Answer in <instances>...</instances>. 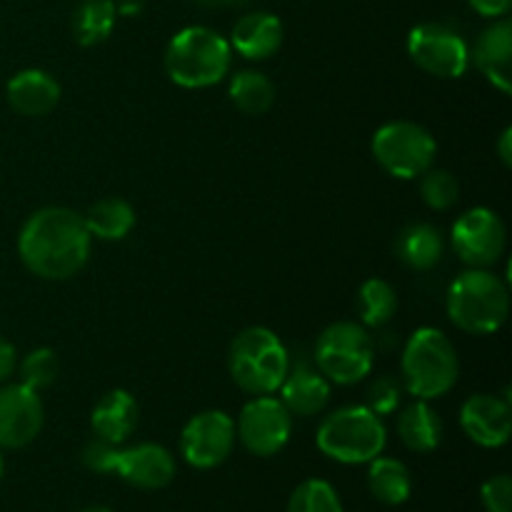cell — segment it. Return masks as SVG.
Wrapping results in <instances>:
<instances>
[{
  "label": "cell",
  "instance_id": "cell-1",
  "mask_svg": "<svg viewBox=\"0 0 512 512\" xmlns=\"http://www.w3.org/2000/svg\"><path fill=\"white\" fill-rule=\"evenodd\" d=\"M90 238L83 215L63 205H48L30 215L18 233V255L25 268L43 280H68L90 260Z\"/></svg>",
  "mask_w": 512,
  "mask_h": 512
},
{
  "label": "cell",
  "instance_id": "cell-2",
  "mask_svg": "<svg viewBox=\"0 0 512 512\" xmlns=\"http://www.w3.org/2000/svg\"><path fill=\"white\" fill-rule=\"evenodd\" d=\"M450 323L470 335H493L510 315V288L490 268H468L445 295Z\"/></svg>",
  "mask_w": 512,
  "mask_h": 512
},
{
  "label": "cell",
  "instance_id": "cell-3",
  "mask_svg": "<svg viewBox=\"0 0 512 512\" xmlns=\"http://www.w3.org/2000/svg\"><path fill=\"white\" fill-rule=\"evenodd\" d=\"M163 63L175 85L203 90L223 83L233 63V48L218 30L208 25H188L170 38Z\"/></svg>",
  "mask_w": 512,
  "mask_h": 512
},
{
  "label": "cell",
  "instance_id": "cell-4",
  "mask_svg": "<svg viewBox=\"0 0 512 512\" xmlns=\"http://www.w3.org/2000/svg\"><path fill=\"white\" fill-rule=\"evenodd\" d=\"M460 360L453 340L438 328H418L400 358V383L413 398L438 400L455 388Z\"/></svg>",
  "mask_w": 512,
  "mask_h": 512
},
{
  "label": "cell",
  "instance_id": "cell-5",
  "mask_svg": "<svg viewBox=\"0 0 512 512\" xmlns=\"http://www.w3.org/2000/svg\"><path fill=\"white\" fill-rule=\"evenodd\" d=\"M290 368V353L280 335L265 325L240 330L228 350L233 383L248 395H273Z\"/></svg>",
  "mask_w": 512,
  "mask_h": 512
},
{
  "label": "cell",
  "instance_id": "cell-6",
  "mask_svg": "<svg viewBox=\"0 0 512 512\" xmlns=\"http://www.w3.org/2000/svg\"><path fill=\"white\" fill-rule=\"evenodd\" d=\"M315 445L335 463L365 465L383 455L388 445V428L368 405H345L325 415L318 425Z\"/></svg>",
  "mask_w": 512,
  "mask_h": 512
},
{
  "label": "cell",
  "instance_id": "cell-7",
  "mask_svg": "<svg viewBox=\"0 0 512 512\" xmlns=\"http://www.w3.org/2000/svg\"><path fill=\"white\" fill-rule=\"evenodd\" d=\"M375 345L368 328L353 320H338L318 335L313 365L330 385H355L373 370Z\"/></svg>",
  "mask_w": 512,
  "mask_h": 512
},
{
  "label": "cell",
  "instance_id": "cell-8",
  "mask_svg": "<svg viewBox=\"0 0 512 512\" xmlns=\"http://www.w3.org/2000/svg\"><path fill=\"white\" fill-rule=\"evenodd\" d=\"M373 158L390 178L415 180L433 168L438 143L425 125L413 120H390L373 135Z\"/></svg>",
  "mask_w": 512,
  "mask_h": 512
},
{
  "label": "cell",
  "instance_id": "cell-9",
  "mask_svg": "<svg viewBox=\"0 0 512 512\" xmlns=\"http://www.w3.org/2000/svg\"><path fill=\"white\" fill-rule=\"evenodd\" d=\"M408 55L420 70L445 80H458L470 68V45L453 25L420 23L408 33Z\"/></svg>",
  "mask_w": 512,
  "mask_h": 512
},
{
  "label": "cell",
  "instance_id": "cell-10",
  "mask_svg": "<svg viewBox=\"0 0 512 512\" xmlns=\"http://www.w3.org/2000/svg\"><path fill=\"white\" fill-rule=\"evenodd\" d=\"M450 243L468 268H493L508 248V228L495 210L478 205L455 220Z\"/></svg>",
  "mask_w": 512,
  "mask_h": 512
},
{
  "label": "cell",
  "instance_id": "cell-11",
  "mask_svg": "<svg viewBox=\"0 0 512 512\" xmlns=\"http://www.w3.org/2000/svg\"><path fill=\"white\" fill-rule=\"evenodd\" d=\"M235 435L248 453L258 458H273L293 435V415L280 403V398L253 395V400L243 405L235 420Z\"/></svg>",
  "mask_w": 512,
  "mask_h": 512
},
{
  "label": "cell",
  "instance_id": "cell-12",
  "mask_svg": "<svg viewBox=\"0 0 512 512\" xmlns=\"http://www.w3.org/2000/svg\"><path fill=\"white\" fill-rule=\"evenodd\" d=\"M235 443V420L225 410H203L185 423L180 433V455L193 468L213 470L233 455Z\"/></svg>",
  "mask_w": 512,
  "mask_h": 512
},
{
  "label": "cell",
  "instance_id": "cell-13",
  "mask_svg": "<svg viewBox=\"0 0 512 512\" xmlns=\"http://www.w3.org/2000/svg\"><path fill=\"white\" fill-rule=\"evenodd\" d=\"M45 423L38 390L23 383L0 388V450H20L33 443Z\"/></svg>",
  "mask_w": 512,
  "mask_h": 512
},
{
  "label": "cell",
  "instance_id": "cell-14",
  "mask_svg": "<svg viewBox=\"0 0 512 512\" xmlns=\"http://www.w3.org/2000/svg\"><path fill=\"white\" fill-rule=\"evenodd\" d=\"M460 428L480 448H503L512 433V408L508 398L478 393L460 408Z\"/></svg>",
  "mask_w": 512,
  "mask_h": 512
},
{
  "label": "cell",
  "instance_id": "cell-15",
  "mask_svg": "<svg viewBox=\"0 0 512 512\" xmlns=\"http://www.w3.org/2000/svg\"><path fill=\"white\" fill-rule=\"evenodd\" d=\"M173 453L158 443H138L120 448L115 458V475L138 490H160L175 478Z\"/></svg>",
  "mask_w": 512,
  "mask_h": 512
},
{
  "label": "cell",
  "instance_id": "cell-16",
  "mask_svg": "<svg viewBox=\"0 0 512 512\" xmlns=\"http://www.w3.org/2000/svg\"><path fill=\"white\" fill-rule=\"evenodd\" d=\"M470 63L480 70L485 80L500 93L512 90V23L493 20L483 33L475 38L470 50Z\"/></svg>",
  "mask_w": 512,
  "mask_h": 512
},
{
  "label": "cell",
  "instance_id": "cell-17",
  "mask_svg": "<svg viewBox=\"0 0 512 512\" xmlns=\"http://www.w3.org/2000/svg\"><path fill=\"white\" fill-rule=\"evenodd\" d=\"M285 28L283 20L265 10H253L235 20L233 33H230V48L245 60H268L283 48Z\"/></svg>",
  "mask_w": 512,
  "mask_h": 512
},
{
  "label": "cell",
  "instance_id": "cell-18",
  "mask_svg": "<svg viewBox=\"0 0 512 512\" xmlns=\"http://www.w3.org/2000/svg\"><path fill=\"white\" fill-rule=\"evenodd\" d=\"M280 403L290 415L313 418L320 415L330 403V380L310 363H290L288 375L280 385Z\"/></svg>",
  "mask_w": 512,
  "mask_h": 512
},
{
  "label": "cell",
  "instance_id": "cell-19",
  "mask_svg": "<svg viewBox=\"0 0 512 512\" xmlns=\"http://www.w3.org/2000/svg\"><path fill=\"white\" fill-rule=\"evenodd\" d=\"M60 83L43 68H25L5 85L8 105L23 118H43L60 103Z\"/></svg>",
  "mask_w": 512,
  "mask_h": 512
},
{
  "label": "cell",
  "instance_id": "cell-20",
  "mask_svg": "<svg viewBox=\"0 0 512 512\" xmlns=\"http://www.w3.org/2000/svg\"><path fill=\"white\" fill-rule=\"evenodd\" d=\"M138 400L123 388H113L95 403L90 413V428L95 438L123 445L138 428Z\"/></svg>",
  "mask_w": 512,
  "mask_h": 512
},
{
  "label": "cell",
  "instance_id": "cell-21",
  "mask_svg": "<svg viewBox=\"0 0 512 512\" xmlns=\"http://www.w3.org/2000/svg\"><path fill=\"white\" fill-rule=\"evenodd\" d=\"M400 440L413 453H433L443 443V420L438 410L430 405V400H418L405 405L395 423Z\"/></svg>",
  "mask_w": 512,
  "mask_h": 512
},
{
  "label": "cell",
  "instance_id": "cell-22",
  "mask_svg": "<svg viewBox=\"0 0 512 512\" xmlns=\"http://www.w3.org/2000/svg\"><path fill=\"white\" fill-rule=\"evenodd\" d=\"M395 255L410 270H433L445 255V240L430 223H410L395 238Z\"/></svg>",
  "mask_w": 512,
  "mask_h": 512
},
{
  "label": "cell",
  "instance_id": "cell-23",
  "mask_svg": "<svg viewBox=\"0 0 512 512\" xmlns=\"http://www.w3.org/2000/svg\"><path fill=\"white\" fill-rule=\"evenodd\" d=\"M85 228H88L90 238L105 240V243H118L130 235L135 228V208L125 198H100L85 210L83 215Z\"/></svg>",
  "mask_w": 512,
  "mask_h": 512
},
{
  "label": "cell",
  "instance_id": "cell-24",
  "mask_svg": "<svg viewBox=\"0 0 512 512\" xmlns=\"http://www.w3.org/2000/svg\"><path fill=\"white\" fill-rule=\"evenodd\" d=\"M368 490L383 505H403L413 493V475L398 458L378 455L368 463Z\"/></svg>",
  "mask_w": 512,
  "mask_h": 512
},
{
  "label": "cell",
  "instance_id": "cell-25",
  "mask_svg": "<svg viewBox=\"0 0 512 512\" xmlns=\"http://www.w3.org/2000/svg\"><path fill=\"white\" fill-rule=\"evenodd\" d=\"M115 20H118V10L113 0H83L70 18L75 43L83 48L105 43L113 35Z\"/></svg>",
  "mask_w": 512,
  "mask_h": 512
},
{
  "label": "cell",
  "instance_id": "cell-26",
  "mask_svg": "<svg viewBox=\"0 0 512 512\" xmlns=\"http://www.w3.org/2000/svg\"><path fill=\"white\" fill-rule=\"evenodd\" d=\"M228 98L240 113L265 115L275 103V83L265 73L253 68L238 70L230 78Z\"/></svg>",
  "mask_w": 512,
  "mask_h": 512
},
{
  "label": "cell",
  "instance_id": "cell-27",
  "mask_svg": "<svg viewBox=\"0 0 512 512\" xmlns=\"http://www.w3.org/2000/svg\"><path fill=\"white\" fill-rule=\"evenodd\" d=\"M398 313V293L383 278H368L358 290V315L365 328H383Z\"/></svg>",
  "mask_w": 512,
  "mask_h": 512
},
{
  "label": "cell",
  "instance_id": "cell-28",
  "mask_svg": "<svg viewBox=\"0 0 512 512\" xmlns=\"http://www.w3.org/2000/svg\"><path fill=\"white\" fill-rule=\"evenodd\" d=\"M285 512H345L340 495L328 480L308 478L293 490Z\"/></svg>",
  "mask_w": 512,
  "mask_h": 512
},
{
  "label": "cell",
  "instance_id": "cell-29",
  "mask_svg": "<svg viewBox=\"0 0 512 512\" xmlns=\"http://www.w3.org/2000/svg\"><path fill=\"white\" fill-rule=\"evenodd\" d=\"M420 198L430 210H450L460 198V185L453 173L430 168L420 175Z\"/></svg>",
  "mask_w": 512,
  "mask_h": 512
},
{
  "label": "cell",
  "instance_id": "cell-30",
  "mask_svg": "<svg viewBox=\"0 0 512 512\" xmlns=\"http://www.w3.org/2000/svg\"><path fill=\"white\" fill-rule=\"evenodd\" d=\"M18 370L20 383L40 393V390L50 388L55 383V378H58V355H55L53 348H35L20 360Z\"/></svg>",
  "mask_w": 512,
  "mask_h": 512
},
{
  "label": "cell",
  "instance_id": "cell-31",
  "mask_svg": "<svg viewBox=\"0 0 512 512\" xmlns=\"http://www.w3.org/2000/svg\"><path fill=\"white\" fill-rule=\"evenodd\" d=\"M403 383L393 375H380L370 383L368 388V408L375 415L385 418V415H393L400 408V400H403Z\"/></svg>",
  "mask_w": 512,
  "mask_h": 512
},
{
  "label": "cell",
  "instance_id": "cell-32",
  "mask_svg": "<svg viewBox=\"0 0 512 512\" xmlns=\"http://www.w3.org/2000/svg\"><path fill=\"white\" fill-rule=\"evenodd\" d=\"M485 512H512V480L510 475H493L480 488Z\"/></svg>",
  "mask_w": 512,
  "mask_h": 512
},
{
  "label": "cell",
  "instance_id": "cell-33",
  "mask_svg": "<svg viewBox=\"0 0 512 512\" xmlns=\"http://www.w3.org/2000/svg\"><path fill=\"white\" fill-rule=\"evenodd\" d=\"M118 450H120V445L105 443V440L93 438L90 443H85L80 460H83L85 468L93 470V473L110 475V473H115V458H118Z\"/></svg>",
  "mask_w": 512,
  "mask_h": 512
},
{
  "label": "cell",
  "instance_id": "cell-34",
  "mask_svg": "<svg viewBox=\"0 0 512 512\" xmlns=\"http://www.w3.org/2000/svg\"><path fill=\"white\" fill-rule=\"evenodd\" d=\"M15 370H18V350L8 338L0 335V385L8 383Z\"/></svg>",
  "mask_w": 512,
  "mask_h": 512
},
{
  "label": "cell",
  "instance_id": "cell-35",
  "mask_svg": "<svg viewBox=\"0 0 512 512\" xmlns=\"http://www.w3.org/2000/svg\"><path fill=\"white\" fill-rule=\"evenodd\" d=\"M468 5L475 10V13L483 15V18L498 20L508 13L512 0H468Z\"/></svg>",
  "mask_w": 512,
  "mask_h": 512
},
{
  "label": "cell",
  "instance_id": "cell-36",
  "mask_svg": "<svg viewBox=\"0 0 512 512\" xmlns=\"http://www.w3.org/2000/svg\"><path fill=\"white\" fill-rule=\"evenodd\" d=\"M498 155H500V160H503L505 168H510L512 165V128H505L503 133H500Z\"/></svg>",
  "mask_w": 512,
  "mask_h": 512
},
{
  "label": "cell",
  "instance_id": "cell-37",
  "mask_svg": "<svg viewBox=\"0 0 512 512\" xmlns=\"http://www.w3.org/2000/svg\"><path fill=\"white\" fill-rule=\"evenodd\" d=\"M118 15H138L143 10L145 0H113Z\"/></svg>",
  "mask_w": 512,
  "mask_h": 512
},
{
  "label": "cell",
  "instance_id": "cell-38",
  "mask_svg": "<svg viewBox=\"0 0 512 512\" xmlns=\"http://www.w3.org/2000/svg\"><path fill=\"white\" fill-rule=\"evenodd\" d=\"M195 3L203 5V8L225 10V8H240V5H245L248 0H195Z\"/></svg>",
  "mask_w": 512,
  "mask_h": 512
},
{
  "label": "cell",
  "instance_id": "cell-39",
  "mask_svg": "<svg viewBox=\"0 0 512 512\" xmlns=\"http://www.w3.org/2000/svg\"><path fill=\"white\" fill-rule=\"evenodd\" d=\"M80 512H113L110 508H103V505H90V508L80 510Z\"/></svg>",
  "mask_w": 512,
  "mask_h": 512
},
{
  "label": "cell",
  "instance_id": "cell-40",
  "mask_svg": "<svg viewBox=\"0 0 512 512\" xmlns=\"http://www.w3.org/2000/svg\"><path fill=\"white\" fill-rule=\"evenodd\" d=\"M3 473H5V463H3V453H0V480H3Z\"/></svg>",
  "mask_w": 512,
  "mask_h": 512
}]
</instances>
